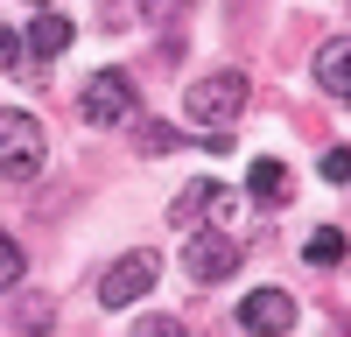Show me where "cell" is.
I'll return each mask as SVG.
<instances>
[{
	"label": "cell",
	"mask_w": 351,
	"mask_h": 337,
	"mask_svg": "<svg viewBox=\"0 0 351 337\" xmlns=\"http://www.w3.org/2000/svg\"><path fill=\"white\" fill-rule=\"evenodd\" d=\"M246 92H253V84H246V71H232V64H225V71H204V77H190L183 112H190V120H204L211 134H225V127L246 112Z\"/></svg>",
	"instance_id": "cell-1"
},
{
	"label": "cell",
	"mask_w": 351,
	"mask_h": 337,
	"mask_svg": "<svg viewBox=\"0 0 351 337\" xmlns=\"http://www.w3.org/2000/svg\"><path fill=\"white\" fill-rule=\"evenodd\" d=\"M77 112H84V127H120V120H134V112H141V92H134V77H127L120 64H106V71L84 77Z\"/></svg>",
	"instance_id": "cell-2"
},
{
	"label": "cell",
	"mask_w": 351,
	"mask_h": 337,
	"mask_svg": "<svg viewBox=\"0 0 351 337\" xmlns=\"http://www.w3.org/2000/svg\"><path fill=\"white\" fill-rule=\"evenodd\" d=\"M36 168H43V120L21 105H0V176L28 183Z\"/></svg>",
	"instance_id": "cell-3"
},
{
	"label": "cell",
	"mask_w": 351,
	"mask_h": 337,
	"mask_svg": "<svg viewBox=\"0 0 351 337\" xmlns=\"http://www.w3.org/2000/svg\"><path fill=\"white\" fill-rule=\"evenodd\" d=\"M162 281V253H148V246H134V253H120L106 274H99V302L106 309H127V302H141Z\"/></svg>",
	"instance_id": "cell-4"
},
{
	"label": "cell",
	"mask_w": 351,
	"mask_h": 337,
	"mask_svg": "<svg viewBox=\"0 0 351 337\" xmlns=\"http://www.w3.org/2000/svg\"><path fill=\"white\" fill-rule=\"evenodd\" d=\"M239 260H246V246L232 239V232H190V246H183V274L197 281V288L232 281V274H239Z\"/></svg>",
	"instance_id": "cell-5"
},
{
	"label": "cell",
	"mask_w": 351,
	"mask_h": 337,
	"mask_svg": "<svg viewBox=\"0 0 351 337\" xmlns=\"http://www.w3.org/2000/svg\"><path fill=\"white\" fill-rule=\"evenodd\" d=\"M239 330L246 337H288V330H295V302H288L281 288H253L239 302Z\"/></svg>",
	"instance_id": "cell-6"
},
{
	"label": "cell",
	"mask_w": 351,
	"mask_h": 337,
	"mask_svg": "<svg viewBox=\"0 0 351 337\" xmlns=\"http://www.w3.org/2000/svg\"><path fill=\"white\" fill-rule=\"evenodd\" d=\"M225 211H232V190H225V183H211V176H197V183L169 204V218H176V225H204V218H225Z\"/></svg>",
	"instance_id": "cell-7"
},
{
	"label": "cell",
	"mask_w": 351,
	"mask_h": 337,
	"mask_svg": "<svg viewBox=\"0 0 351 337\" xmlns=\"http://www.w3.org/2000/svg\"><path fill=\"white\" fill-rule=\"evenodd\" d=\"M316 84L351 105V36H330L324 49H316Z\"/></svg>",
	"instance_id": "cell-8"
},
{
	"label": "cell",
	"mask_w": 351,
	"mask_h": 337,
	"mask_svg": "<svg viewBox=\"0 0 351 337\" xmlns=\"http://www.w3.org/2000/svg\"><path fill=\"white\" fill-rule=\"evenodd\" d=\"M71 36H77V28L56 14V8H36V21H28V56H64Z\"/></svg>",
	"instance_id": "cell-9"
},
{
	"label": "cell",
	"mask_w": 351,
	"mask_h": 337,
	"mask_svg": "<svg viewBox=\"0 0 351 337\" xmlns=\"http://www.w3.org/2000/svg\"><path fill=\"white\" fill-rule=\"evenodd\" d=\"M246 190L260 197V204H288V190H295V183H288V168H281L274 155H260V162H253V176H246Z\"/></svg>",
	"instance_id": "cell-10"
},
{
	"label": "cell",
	"mask_w": 351,
	"mask_h": 337,
	"mask_svg": "<svg viewBox=\"0 0 351 337\" xmlns=\"http://www.w3.org/2000/svg\"><path fill=\"white\" fill-rule=\"evenodd\" d=\"M302 253H309L316 267H337V260H344V232H337V225H316V232H309V246H302Z\"/></svg>",
	"instance_id": "cell-11"
},
{
	"label": "cell",
	"mask_w": 351,
	"mask_h": 337,
	"mask_svg": "<svg viewBox=\"0 0 351 337\" xmlns=\"http://www.w3.org/2000/svg\"><path fill=\"white\" fill-rule=\"evenodd\" d=\"M21 267H28V260H21V246L0 232V288H14V281H21Z\"/></svg>",
	"instance_id": "cell-12"
},
{
	"label": "cell",
	"mask_w": 351,
	"mask_h": 337,
	"mask_svg": "<svg viewBox=\"0 0 351 337\" xmlns=\"http://www.w3.org/2000/svg\"><path fill=\"white\" fill-rule=\"evenodd\" d=\"M134 140H141V155H169L176 140H183V134H176V127H141Z\"/></svg>",
	"instance_id": "cell-13"
},
{
	"label": "cell",
	"mask_w": 351,
	"mask_h": 337,
	"mask_svg": "<svg viewBox=\"0 0 351 337\" xmlns=\"http://www.w3.org/2000/svg\"><path fill=\"white\" fill-rule=\"evenodd\" d=\"M127 337H190V330L176 323V316H141V323H134Z\"/></svg>",
	"instance_id": "cell-14"
},
{
	"label": "cell",
	"mask_w": 351,
	"mask_h": 337,
	"mask_svg": "<svg viewBox=\"0 0 351 337\" xmlns=\"http://www.w3.org/2000/svg\"><path fill=\"white\" fill-rule=\"evenodd\" d=\"M324 183H351V148H330L324 155Z\"/></svg>",
	"instance_id": "cell-15"
},
{
	"label": "cell",
	"mask_w": 351,
	"mask_h": 337,
	"mask_svg": "<svg viewBox=\"0 0 351 337\" xmlns=\"http://www.w3.org/2000/svg\"><path fill=\"white\" fill-rule=\"evenodd\" d=\"M0 71H21V36L14 28H0Z\"/></svg>",
	"instance_id": "cell-16"
},
{
	"label": "cell",
	"mask_w": 351,
	"mask_h": 337,
	"mask_svg": "<svg viewBox=\"0 0 351 337\" xmlns=\"http://www.w3.org/2000/svg\"><path fill=\"white\" fill-rule=\"evenodd\" d=\"M21 330H49V302H43V295L21 302Z\"/></svg>",
	"instance_id": "cell-17"
},
{
	"label": "cell",
	"mask_w": 351,
	"mask_h": 337,
	"mask_svg": "<svg viewBox=\"0 0 351 337\" xmlns=\"http://www.w3.org/2000/svg\"><path fill=\"white\" fill-rule=\"evenodd\" d=\"M28 8H49V0H28Z\"/></svg>",
	"instance_id": "cell-18"
}]
</instances>
